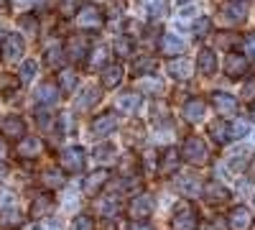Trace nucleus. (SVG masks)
<instances>
[{
	"instance_id": "nucleus-1",
	"label": "nucleus",
	"mask_w": 255,
	"mask_h": 230,
	"mask_svg": "<svg viewBox=\"0 0 255 230\" xmlns=\"http://www.w3.org/2000/svg\"><path fill=\"white\" fill-rule=\"evenodd\" d=\"M181 156L191 166H204L209 161V149H207V143L199 136H189L184 141V146H181Z\"/></svg>"
},
{
	"instance_id": "nucleus-2",
	"label": "nucleus",
	"mask_w": 255,
	"mask_h": 230,
	"mask_svg": "<svg viewBox=\"0 0 255 230\" xmlns=\"http://www.w3.org/2000/svg\"><path fill=\"white\" fill-rule=\"evenodd\" d=\"M153 210H156V200H153V195H148V192H140L138 197L130 200V205H128V215H130L133 223L148 220L153 215Z\"/></svg>"
},
{
	"instance_id": "nucleus-3",
	"label": "nucleus",
	"mask_w": 255,
	"mask_h": 230,
	"mask_svg": "<svg viewBox=\"0 0 255 230\" xmlns=\"http://www.w3.org/2000/svg\"><path fill=\"white\" fill-rule=\"evenodd\" d=\"M171 228L174 230H197L199 228V213L194 210V205L181 202L171 215Z\"/></svg>"
},
{
	"instance_id": "nucleus-4",
	"label": "nucleus",
	"mask_w": 255,
	"mask_h": 230,
	"mask_svg": "<svg viewBox=\"0 0 255 230\" xmlns=\"http://www.w3.org/2000/svg\"><path fill=\"white\" fill-rule=\"evenodd\" d=\"M61 169L69 172V174H79L84 169V161H87V154H84V149H79V146H72V149H64L61 156Z\"/></svg>"
},
{
	"instance_id": "nucleus-5",
	"label": "nucleus",
	"mask_w": 255,
	"mask_h": 230,
	"mask_svg": "<svg viewBox=\"0 0 255 230\" xmlns=\"http://www.w3.org/2000/svg\"><path fill=\"white\" fill-rule=\"evenodd\" d=\"M77 26L84 28V31H100L105 26V15L97 5H84L77 13Z\"/></svg>"
},
{
	"instance_id": "nucleus-6",
	"label": "nucleus",
	"mask_w": 255,
	"mask_h": 230,
	"mask_svg": "<svg viewBox=\"0 0 255 230\" xmlns=\"http://www.w3.org/2000/svg\"><path fill=\"white\" fill-rule=\"evenodd\" d=\"M245 15H248V3H243V0H227V3L220 8V20L232 23V26L243 23Z\"/></svg>"
},
{
	"instance_id": "nucleus-7",
	"label": "nucleus",
	"mask_w": 255,
	"mask_h": 230,
	"mask_svg": "<svg viewBox=\"0 0 255 230\" xmlns=\"http://www.w3.org/2000/svg\"><path fill=\"white\" fill-rule=\"evenodd\" d=\"M23 38H20L18 33H5L3 38V46H0V56H3L5 61H18L20 56H23Z\"/></svg>"
},
{
	"instance_id": "nucleus-8",
	"label": "nucleus",
	"mask_w": 255,
	"mask_h": 230,
	"mask_svg": "<svg viewBox=\"0 0 255 230\" xmlns=\"http://www.w3.org/2000/svg\"><path fill=\"white\" fill-rule=\"evenodd\" d=\"M0 133L10 141H20L26 136V123L20 120L18 115H3L0 118Z\"/></svg>"
},
{
	"instance_id": "nucleus-9",
	"label": "nucleus",
	"mask_w": 255,
	"mask_h": 230,
	"mask_svg": "<svg viewBox=\"0 0 255 230\" xmlns=\"http://www.w3.org/2000/svg\"><path fill=\"white\" fill-rule=\"evenodd\" d=\"M108 179H110V172H108V169H95L92 174L84 177V182H82V192L87 195V197H95V195H100L102 187L108 184Z\"/></svg>"
},
{
	"instance_id": "nucleus-10",
	"label": "nucleus",
	"mask_w": 255,
	"mask_h": 230,
	"mask_svg": "<svg viewBox=\"0 0 255 230\" xmlns=\"http://www.w3.org/2000/svg\"><path fill=\"white\" fill-rule=\"evenodd\" d=\"M253 213L248 210L245 205H238V207H232L230 215H227V225L230 230H250L253 228Z\"/></svg>"
},
{
	"instance_id": "nucleus-11",
	"label": "nucleus",
	"mask_w": 255,
	"mask_h": 230,
	"mask_svg": "<svg viewBox=\"0 0 255 230\" xmlns=\"http://www.w3.org/2000/svg\"><path fill=\"white\" fill-rule=\"evenodd\" d=\"M202 195H204V200H207L209 205H225V202L232 200V192L227 190L225 184H220V182L204 184V187H202Z\"/></svg>"
},
{
	"instance_id": "nucleus-12",
	"label": "nucleus",
	"mask_w": 255,
	"mask_h": 230,
	"mask_svg": "<svg viewBox=\"0 0 255 230\" xmlns=\"http://www.w3.org/2000/svg\"><path fill=\"white\" fill-rule=\"evenodd\" d=\"M33 100H36V105H54L59 100V87L54 82H41L33 90Z\"/></svg>"
},
{
	"instance_id": "nucleus-13",
	"label": "nucleus",
	"mask_w": 255,
	"mask_h": 230,
	"mask_svg": "<svg viewBox=\"0 0 255 230\" xmlns=\"http://www.w3.org/2000/svg\"><path fill=\"white\" fill-rule=\"evenodd\" d=\"M225 74L230 79H240L243 74H248V59L240 54H230L225 59Z\"/></svg>"
},
{
	"instance_id": "nucleus-14",
	"label": "nucleus",
	"mask_w": 255,
	"mask_h": 230,
	"mask_svg": "<svg viewBox=\"0 0 255 230\" xmlns=\"http://www.w3.org/2000/svg\"><path fill=\"white\" fill-rule=\"evenodd\" d=\"M250 161H255V159H253V151H250V149H238L235 154L227 159V169H230L232 174H240V172H245L248 166H250Z\"/></svg>"
},
{
	"instance_id": "nucleus-15",
	"label": "nucleus",
	"mask_w": 255,
	"mask_h": 230,
	"mask_svg": "<svg viewBox=\"0 0 255 230\" xmlns=\"http://www.w3.org/2000/svg\"><path fill=\"white\" fill-rule=\"evenodd\" d=\"M204 113H207L204 100L191 97V100L184 102V120H186V123H199V120H204Z\"/></svg>"
},
{
	"instance_id": "nucleus-16",
	"label": "nucleus",
	"mask_w": 255,
	"mask_h": 230,
	"mask_svg": "<svg viewBox=\"0 0 255 230\" xmlns=\"http://www.w3.org/2000/svg\"><path fill=\"white\" fill-rule=\"evenodd\" d=\"M115 125H118V118L113 113H100L97 118H92V133L95 136H108L115 131Z\"/></svg>"
},
{
	"instance_id": "nucleus-17",
	"label": "nucleus",
	"mask_w": 255,
	"mask_h": 230,
	"mask_svg": "<svg viewBox=\"0 0 255 230\" xmlns=\"http://www.w3.org/2000/svg\"><path fill=\"white\" fill-rule=\"evenodd\" d=\"M212 105H215V110L220 115H232L238 110V100L232 95H227V92H215L212 95Z\"/></svg>"
},
{
	"instance_id": "nucleus-18",
	"label": "nucleus",
	"mask_w": 255,
	"mask_h": 230,
	"mask_svg": "<svg viewBox=\"0 0 255 230\" xmlns=\"http://www.w3.org/2000/svg\"><path fill=\"white\" fill-rule=\"evenodd\" d=\"M168 72L174 74V79H189L191 74H194V61L184 59V56L171 59V61H168Z\"/></svg>"
},
{
	"instance_id": "nucleus-19",
	"label": "nucleus",
	"mask_w": 255,
	"mask_h": 230,
	"mask_svg": "<svg viewBox=\"0 0 255 230\" xmlns=\"http://www.w3.org/2000/svg\"><path fill=\"white\" fill-rule=\"evenodd\" d=\"M161 51H163L166 56H179V54L186 51V41L179 38V36H174V33H163V38H161Z\"/></svg>"
},
{
	"instance_id": "nucleus-20",
	"label": "nucleus",
	"mask_w": 255,
	"mask_h": 230,
	"mask_svg": "<svg viewBox=\"0 0 255 230\" xmlns=\"http://www.w3.org/2000/svg\"><path fill=\"white\" fill-rule=\"evenodd\" d=\"M115 108L120 110V113H128V115H133L138 108H140V95L138 92H133V90H128V92H123L118 100H115Z\"/></svg>"
},
{
	"instance_id": "nucleus-21",
	"label": "nucleus",
	"mask_w": 255,
	"mask_h": 230,
	"mask_svg": "<svg viewBox=\"0 0 255 230\" xmlns=\"http://www.w3.org/2000/svg\"><path fill=\"white\" fill-rule=\"evenodd\" d=\"M97 102H100V90H97V87H87V90L79 92L74 108H77L79 113H87V110H92V108L97 105Z\"/></svg>"
},
{
	"instance_id": "nucleus-22",
	"label": "nucleus",
	"mask_w": 255,
	"mask_h": 230,
	"mask_svg": "<svg viewBox=\"0 0 255 230\" xmlns=\"http://www.w3.org/2000/svg\"><path fill=\"white\" fill-rule=\"evenodd\" d=\"M197 69L204 74V77H212L217 72V56L212 49H202L199 56H197Z\"/></svg>"
},
{
	"instance_id": "nucleus-23",
	"label": "nucleus",
	"mask_w": 255,
	"mask_h": 230,
	"mask_svg": "<svg viewBox=\"0 0 255 230\" xmlns=\"http://www.w3.org/2000/svg\"><path fill=\"white\" fill-rule=\"evenodd\" d=\"M51 210H54L51 195H38V197L33 200V205H31V218H33V220H44Z\"/></svg>"
},
{
	"instance_id": "nucleus-24",
	"label": "nucleus",
	"mask_w": 255,
	"mask_h": 230,
	"mask_svg": "<svg viewBox=\"0 0 255 230\" xmlns=\"http://www.w3.org/2000/svg\"><path fill=\"white\" fill-rule=\"evenodd\" d=\"M108 59H110V49L108 46H95L87 51V67L90 69H105L108 67Z\"/></svg>"
},
{
	"instance_id": "nucleus-25",
	"label": "nucleus",
	"mask_w": 255,
	"mask_h": 230,
	"mask_svg": "<svg viewBox=\"0 0 255 230\" xmlns=\"http://www.w3.org/2000/svg\"><path fill=\"white\" fill-rule=\"evenodd\" d=\"M100 79H102V87L105 90H115L120 82H123V67L120 64H108V67L102 69V77Z\"/></svg>"
},
{
	"instance_id": "nucleus-26",
	"label": "nucleus",
	"mask_w": 255,
	"mask_h": 230,
	"mask_svg": "<svg viewBox=\"0 0 255 230\" xmlns=\"http://www.w3.org/2000/svg\"><path fill=\"white\" fill-rule=\"evenodd\" d=\"M176 169H179V151H176V149H166V151H163V159H161V164H158L161 177H171Z\"/></svg>"
},
{
	"instance_id": "nucleus-27",
	"label": "nucleus",
	"mask_w": 255,
	"mask_h": 230,
	"mask_svg": "<svg viewBox=\"0 0 255 230\" xmlns=\"http://www.w3.org/2000/svg\"><path fill=\"white\" fill-rule=\"evenodd\" d=\"M87 49H90L87 38H84V36H72V41H69V56H72V61L87 59Z\"/></svg>"
},
{
	"instance_id": "nucleus-28",
	"label": "nucleus",
	"mask_w": 255,
	"mask_h": 230,
	"mask_svg": "<svg viewBox=\"0 0 255 230\" xmlns=\"http://www.w3.org/2000/svg\"><path fill=\"white\" fill-rule=\"evenodd\" d=\"M15 151H18L20 159H31V156L41 154V141H38V138H20Z\"/></svg>"
},
{
	"instance_id": "nucleus-29",
	"label": "nucleus",
	"mask_w": 255,
	"mask_h": 230,
	"mask_svg": "<svg viewBox=\"0 0 255 230\" xmlns=\"http://www.w3.org/2000/svg\"><path fill=\"white\" fill-rule=\"evenodd\" d=\"M176 190L181 195H186V197H197L202 192V187H199V179H194V177H181L176 182Z\"/></svg>"
},
{
	"instance_id": "nucleus-30",
	"label": "nucleus",
	"mask_w": 255,
	"mask_h": 230,
	"mask_svg": "<svg viewBox=\"0 0 255 230\" xmlns=\"http://www.w3.org/2000/svg\"><path fill=\"white\" fill-rule=\"evenodd\" d=\"M248 131H250V123L243 120V118H235L227 125V141H238V138L248 136Z\"/></svg>"
},
{
	"instance_id": "nucleus-31",
	"label": "nucleus",
	"mask_w": 255,
	"mask_h": 230,
	"mask_svg": "<svg viewBox=\"0 0 255 230\" xmlns=\"http://www.w3.org/2000/svg\"><path fill=\"white\" fill-rule=\"evenodd\" d=\"M153 67H156V59H153L151 54H140V56H135V59H133V64H130L133 74H145V72H151Z\"/></svg>"
},
{
	"instance_id": "nucleus-32",
	"label": "nucleus",
	"mask_w": 255,
	"mask_h": 230,
	"mask_svg": "<svg viewBox=\"0 0 255 230\" xmlns=\"http://www.w3.org/2000/svg\"><path fill=\"white\" fill-rule=\"evenodd\" d=\"M77 82H79V77H77L74 69H61V72H59V90H61V92L69 95V92L77 87Z\"/></svg>"
},
{
	"instance_id": "nucleus-33",
	"label": "nucleus",
	"mask_w": 255,
	"mask_h": 230,
	"mask_svg": "<svg viewBox=\"0 0 255 230\" xmlns=\"http://www.w3.org/2000/svg\"><path fill=\"white\" fill-rule=\"evenodd\" d=\"M113 51L120 56V59H128V56H133V38H128V36H120L115 44H113Z\"/></svg>"
},
{
	"instance_id": "nucleus-34",
	"label": "nucleus",
	"mask_w": 255,
	"mask_h": 230,
	"mask_svg": "<svg viewBox=\"0 0 255 230\" xmlns=\"http://www.w3.org/2000/svg\"><path fill=\"white\" fill-rule=\"evenodd\" d=\"M140 90L148 95H161L163 92V82L158 77H143L140 79Z\"/></svg>"
},
{
	"instance_id": "nucleus-35",
	"label": "nucleus",
	"mask_w": 255,
	"mask_h": 230,
	"mask_svg": "<svg viewBox=\"0 0 255 230\" xmlns=\"http://www.w3.org/2000/svg\"><path fill=\"white\" fill-rule=\"evenodd\" d=\"M18 23H20V28H23L31 38L38 36V18H36V15H28V13H26V15L18 18Z\"/></svg>"
},
{
	"instance_id": "nucleus-36",
	"label": "nucleus",
	"mask_w": 255,
	"mask_h": 230,
	"mask_svg": "<svg viewBox=\"0 0 255 230\" xmlns=\"http://www.w3.org/2000/svg\"><path fill=\"white\" fill-rule=\"evenodd\" d=\"M18 85H20V79H18V77L0 74V92H3L5 97H8V95H13V92L18 90Z\"/></svg>"
},
{
	"instance_id": "nucleus-37",
	"label": "nucleus",
	"mask_w": 255,
	"mask_h": 230,
	"mask_svg": "<svg viewBox=\"0 0 255 230\" xmlns=\"http://www.w3.org/2000/svg\"><path fill=\"white\" fill-rule=\"evenodd\" d=\"M44 184L46 187H51V190H59V187H64V174L59 172V169H49V172H44Z\"/></svg>"
},
{
	"instance_id": "nucleus-38",
	"label": "nucleus",
	"mask_w": 255,
	"mask_h": 230,
	"mask_svg": "<svg viewBox=\"0 0 255 230\" xmlns=\"http://www.w3.org/2000/svg\"><path fill=\"white\" fill-rule=\"evenodd\" d=\"M209 136L215 138L220 146H222V143H227V125H225V123H220V120H217V123H212V125H209Z\"/></svg>"
},
{
	"instance_id": "nucleus-39",
	"label": "nucleus",
	"mask_w": 255,
	"mask_h": 230,
	"mask_svg": "<svg viewBox=\"0 0 255 230\" xmlns=\"http://www.w3.org/2000/svg\"><path fill=\"white\" fill-rule=\"evenodd\" d=\"M118 169H120L125 177H130L133 172H138V159H135L133 154H125V156H123V164L118 166Z\"/></svg>"
},
{
	"instance_id": "nucleus-40",
	"label": "nucleus",
	"mask_w": 255,
	"mask_h": 230,
	"mask_svg": "<svg viewBox=\"0 0 255 230\" xmlns=\"http://www.w3.org/2000/svg\"><path fill=\"white\" fill-rule=\"evenodd\" d=\"M46 64L54 67V69L64 64V49H61V46H54V49L46 51Z\"/></svg>"
},
{
	"instance_id": "nucleus-41",
	"label": "nucleus",
	"mask_w": 255,
	"mask_h": 230,
	"mask_svg": "<svg viewBox=\"0 0 255 230\" xmlns=\"http://www.w3.org/2000/svg\"><path fill=\"white\" fill-rule=\"evenodd\" d=\"M72 230H95V220H92V215H77L74 220H72Z\"/></svg>"
},
{
	"instance_id": "nucleus-42",
	"label": "nucleus",
	"mask_w": 255,
	"mask_h": 230,
	"mask_svg": "<svg viewBox=\"0 0 255 230\" xmlns=\"http://www.w3.org/2000/svg\"><path fill=\"white\" fill-rule=\"evenodd\" d=\"M209 28H212V20L209 18H197V23H191V31H194V36L197 38H204L207 33H209Z\"/></svg>"
},
{
	"instance_id": "nucleus-43",
	"label": "nucleus",
	"mask_w": 255,
	"mask_h": 230,
	"mask_svg": "<svg viewBox=\"0 0 255 230\" xmlns=\"http://www.w3.org/2000/svg\"><path fill=\"white\" fill-rule=\"evenodd\" d=\"M15 207V195L5 187H0V210H13Z\"/></svg>"
},
{
	"instance_id": "nucleus-44",
	"label": "nucleus",
	"mask_w": 255,
	"mask_h": 230,
	"mask_svg": "<svg viewBox=\"0 0 255 230\" xmlns=\"http://www.w3.org/2000/svg\"><path fill=\"white\" fill-rule=\"evenodd\" d=\"M194 15H197V8H194V5L184 8V10L179 13V20H176L179 28H191V18H194Z\"/></svg>"
},
{
	"instance_id": "nucleus-45",
	"label": "nucleus",
	"mask_w": 255,
	"mask_h": 230,
	"mask_svg": "<svg viewBox=\"0 0 255 230\" xmlns=\"http://www.w3.org/2000/svg\"><path fill=\"white\" fill-rule=\"evenodd\" d=\"M36 72H38V64H36L33 59L23 61V69H20V82H31V79L36 77Z\"/></svg>"
},
{
	"instance_id": "nucleus-46",
	"label": "nucleus",
	"mask_w": 255,
	"mask_h": 230,
	"mask_svg": "<svg viewBox=\"0 0 255 230\" xmlns=\"http://www.w3.org/2000/svg\"><path fill=\"white\" fill-rule=\"evenodd\" d=\"M151 118L158 123V125H163L166 120H168V108L163 105V102H153V110H151Z\"/></svg>"
},
{
	"instance_id": "nucleus-47",
	"label": "nucleus",
	"mask_w": 255,
	"mask_h": 230,
	"mask_svg": "<svg viewBox=\"0 0 255 230\" xmlns=\"http://www.w3.org/2000/svg\"><path fill=\"white\" fill-rule=\"evenodd\" d=\"M0 225L3 228H8V230H15V228H20V215L13 210V213H5V215H0Z\"/></svg>"
},
{
	"instance_id": "nucleus-48",
	"label": "nucleus",
	"mask_w": 255,
	"mask_h": 230,
	"mask_svg": "<svg viewBox=\"0 0 255 230\" xmlns=\"http://www.w3.org/2000/svg\"><path fill=\"white\" fill-rule=\"evenodd\" d=\"M77 8H79V0H61V3H59V13L64 18H72L77 13Z\"/></svg>"
},
{
	"instance_id": "nucleus-49",
	"label": "nucleus",
	"mask_w": 255,
	"mask_h": 230,
	"mask_svg": "<svg viewBox=\"0 0 255 230\" xmlns=\"http://www.w3.org/2000/svg\"><path fill=\"white\" fill-rule=\"evenodd\" d=\"M143 5L148 8V13H153V15H163V0H143Z\"/></svg>"
},
{
	"instance_id": "nucleus-50",
	"label": "nucleus",
	"mask_w": 255,
	"mask_h": 230,
	"mask_svg": "<svg viewBox=\"0 0 255 230\" xmlns=\"http://www.w3.org/2000/svg\"><path fill=\"white\" fill-rule=\"evenodd\" d=\"M217 38H220V41H217V46H225V49H230L232 44H238V36H235V33H230V31L220 33Z\"/></svg>"
},
{
	"instance_id": "nucleus-51",
	"label": "nucleus",
	"mask_w": 255,
	"mask_h": 230,
	"mask_svg": "<svg viewBox=\"0 0 255 230\" xmlns=\"http://www.w3.org/2000/svg\"><path fill=\"white\" fill-rule=\"evenodd\" d=\"M243 100H255V77H250L245 85H243Z\"/></svg>"
},
{
	"instance_id": "nucleus-52",
	"label": "nucleus",
	"mask_w": 255,
	"mask_h": 230,
	"mask_svg": "<svg viewBox=\"0 0 255 230\" xmlns=\"http://www.w3.org/2000/svg\"><path fill=\"white\" fill-rule=\"evenodd\" d=\"M33 230H61V225H59V220L44 218L41 223H36V228H33Z\"/></svg>"
},
{
	"instance_id": "nucleus-53",
	"label": "nucleus",
	"mask_w": 255,
	"mask_h": 230,
	"mask_svg": "<svg viewBox=\"0 0 255 230\" xmlns=\"http://www.w3.org/2000/svg\"><path fill=\"white\" fill-rule=\"evenodd\" d=\"M245 51H248L250 59H255V31L248 33V38H245Z\"/></svg>"
},
{
	"instance_id": "nucleus-54",
	"label": "nucleus",
	"mask_w": 255,
	"mask_h": 230,
	"mask_svg": "<svg viewBox=\"0 0 255 230\" xmlns=\"http://www.w3.org/2000/svg\"><path fill=\"white\" fill-rule=\"evenodd\" d=\"M59 120H61V128H64V131L74 128V120H72V115H69V113H61V115H59Z\"/></svg>"
},
{
	"instance_id": "nucleus-55",
	"label": "nucleus",
	"mask_w": 255,
	"mask_h": 230,
	"mask_svg": "<svg viewBox=\"0 0 255 230\" xmlns=\"http://www.w3.org/2000/svg\"><path fill=\"white\" fill-rule=\"evenodd\" d=\"M212 230H230V225H227L225 218H215L212 220Z\"/></svg>"
},
{
	"instance_id": "nucleus-56",
	"label": "nucleus",
	"mask_w": 255,
	"mask_h": 230,
	"mask_svg": "<svg viewBox=\"0 0 255 230\" xmlns=\"http://www.w3.org/2000/svg\"><path fill=\"white\" fill-rule=\"evenodd\" d=\"M118 200H105V207H102V210H105V215H110V213H115L118 210Z\"/></svg>"
},
{
	"instance_id": "nucleus-57",
	"label": "nucleus",
	"mask_w": 255,
	"mask_h": 230,
	"mask_svg": "<svg viewBox=\"0 0 255 230\" xmlns=\"http://www.w3.org/2000/svg\"><path fill=\"white\" fill-rule=\"evenodd\" d=\"M95 156H97V159H108V156H113V146H105V149L95 151Z\"/></svg>"
},
{
	"instance_id": "nucleus-58",
	"label": "nucleus",
	"mask_w": 255,
	"mask_h": 230,
	"mask_svg": "<svg viewBox=\"0 0 255 230\" xmlns=\"http://www.w3.org/2000/svg\"><path fill=\"white\" fill-rule=\"evenodd\" d=\"M8 159V143L3 141V138H0V164H3Z\"/></svg>"
},
{
	"instance_id": "nucleus-59",
	"label": "nucleus",
	"mask_w": 255,
	"mask_h": 230,
	"mask_svg": "<svg viewBox=\"0 0 255 230\" xmlns=\"http://www.w3.org/2000/svg\"><path fill=\"white\" fill-rule=\"evenodd\" d=\"M130 230H153V225H148L145 220L143 223H130Z\"/></svg>"
},
{
	"instance_id": "nucleus-60",
	"label": "nucleus",
	"mask_w": 255,
	"mask_h": 230,
	"mask_svg": "<svg viewBox=\"0 0 255 230\" xmlns=\"http://www.w3.org/2000/svg\"><path fill=\"white\" fill-rule=\"evenodd\" d=\"M8 13H10V3H8V0H0V18L8 15Z\"/></svg>"
},
{
	"instance_id": "nucleus-61",
	"label": "nucleus",
	"mask_w": 255,
	"mask_h": 230,
	"mask_svg": "<svg viewBox=\"0 0 255 230\" xmlns=\"http://www.w3.org/2000/svg\"><path fill=\"white\" fill-rule=\"evenodd\" d=\"M102 230H115V220H105Z\"/></svg>"
},
{
	"instance_id": "nucleus-62",
	"label": "nucleus",
	"mask_w": 255,
	"mask_h": 230,
	"mask_svg": "<svg viewBox=\"0 0 255 230\" xmlns=\"http://www.w3.org/2000/svg\"><path fill=\"white\" fill-rule=\"evenodd\" d=\"M250 118L255 120V102H253V105H250Z\"/></svg>"
},
{
	"instance_id": "nucleus-63",
	"label": "nucleus",
	"mask_w": 255,
	"mask_h": 230,
	"mask_svg": "<svg viewBox=\"0 0 255 230\" xmlns=\"http://www.w3.org/2000/svg\"><path fill=\"white\" fill-rule=\"evenodd\" d=\"M243 3H248V0H243Z\"/></svg>"
},
{
	"instance_id": "nucleus-64",
	"label": "nucleus",
	"mask_w": 255,
	"mask_h": 230,
	"mask_svg": "<svg viewBox=\"0 0 255 230\" xmlns=\"http://www.w3.org/2000/svg\"><path fill=\"white\" fill-rule=\"evenodd\" d=\"M181 3H184V0H181Z\"/></svg>"
}]
</instances>
